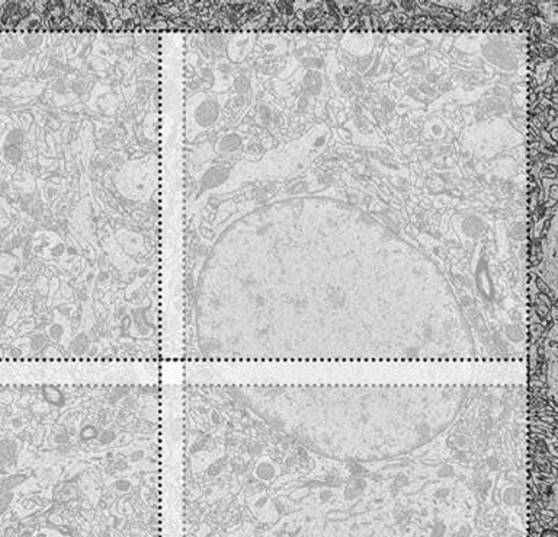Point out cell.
<instances>
[{"instance_id":"cell-1","label":"cell","mask_w":558,"mask_h":537,"mask_svg":"<svg viewBox=\"0 0 558 537\" xmlns=\"http://www.w3.org/2000/svg\"><path fill=\"white\" fill-rule=\"evenodd\" d=\"M0 537H163L162 383H0Z\"/></svg>"}]
</instances>
